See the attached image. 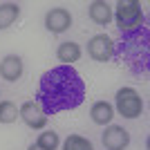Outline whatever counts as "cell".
<instances>
[{
	"mask_svg": "<svg viewBox=\"0 0 150 150\" xmlns=\"http://www.w3.org/2000/svg\"><path fill=\"white\" fill-rule=\"evenodd\" d=\"M83 101H85V81L72 65L52 67L40 76L36 103L43 108L47 117L65 110H74Z\"/></svg>",
	"mask_w": 150,
	"mask_h": 150,
	"instance_id": "6da1fadb",
	"label": "cell"
},
{
	"mask_svg": "<svg viewBox=\"0 0 150 150\" xmlns=\"http://www.w3.org/2000/svg\"><path fill=\"white\" fill-rule=\"evenodd\" d=\"M112 18L117 20V27H119L123 34L134 31V29H141L144 23H146L144 11H141V5H139L137 0H119V2L114 5Z\"/></svg>",
	"mask_w": 150,
	"mask_h": 150,
	"instance_id": "7a4b0ae2",
	"label": "cell"
},
{
	"mask_svg": "<svg viewBox=\"0 0 150 150\" xmlns=\"http://www.w3.org/2000/svg\"><path fill=\"white\" fill-rule=\"evenodd\" d=\"M117 112L125 119H137L144 112V101L134 88H121L117 92Z\"/></svg>",
	"mask_w": 150,
	"mask_h": 150,
	"instance_id": "3957f363",
	"label": "cell"
},
{
	"mask_svg": "<svg viewBox=\"0 0 150 150\" xmlns=\"http://www.w3.org/2000/svg\"><path fill=\"white\" fill-rule=\"evenodd\" d=\"M114 50H117V43H114L108 34H96V36H92V40L88 43L90 58H94V61H99V63L112 61Z\"/></svg>",
	"mask_w": 150,
	"mask_h": 150,
	"instance_id": "277c9868",
	"label": "cell"
},
{
	"mask_svg": "<svg viewBox=\"0 0 150 150\" xmlns=\"http://www.w3.org/2000/svg\"><path fill=\"white\" fill-rule=\"evenodd\" d=\"M20 119L25 121L27 128L31 130H43L47 125V114L43 112V108L38 105L36 101H27L20 105Z\"/></svg>",
	"mask_w": 150,
	"mask_h": 150,
	"instance_id": "5b68a950",
	"label": "cell"
},
{
	"mask_svg": "<svg viewBox=\"0 0 150 150\" xmlns=\"http://www.w3.org/2000/svg\"><path fill=\"white\" fill-rule=\"evenodd\" d=\"M101 141H103L105 150H125L130 144V132L123 125H108Z\"/></svg>",
	"mask_w": 150,
	"mask_h": 150,
	"instance_id": "8992f818",
	"label": "cell"
},
{
	"mask_svg": "<svg viewBox=\"0 0 150 150\" xmlns=\"http://www.w3.org/2000/svg\"><path fill=\"white\" fill-rule=\"evenodd\" d=\"M45 27L52 31V34H63L72 27V13L63 7H54L45 13Z\"/></svg>",
	"mask_w": 150,
	"mask_h": 150,
	"instance_id": "52a82bcc",
	"label": "cell"
},
{
	"mask_svg": "<svg viewBox=\"0 0 150 150\" xmlns=\"http://www.w3.org/2000/svg\"><path fill=\"white\" fill-rule=\"evenodd\" d=\"M23 72H25L23 58L16 56V54H9V56H5L0 61V76H2L5 81H9V83L18 81L20 76H23Z\"/></svg>",
	"mask_w": 150,
	"mask_h": 150,
	"instance_id": "ba28073f",
	"label": "cell"
},
{
	"mask_svg": "<svg viewBox=\"0 0 150 150\" xmlns=\"http://www.w3.org/2000/svg\"><path fill=\"white\" fill-rule=\"evenodd\" d=\"M90 117L96 125H108L110 121L114 119V108L112 103H108V101H96L90 110Z\"/></svg>",
	"mask_w": 150,
	"mask_h": 150,
	"instance_id": "9c48e42d",
	"label": "cell"
},
{
	"mask_svg": "<svg viewBox=\"0 0 150 150\" xmlns=\"http://www.w3.org/2000/svg\"><path fill=\"white\" fill-rule=\"evenodd\" d=\"M90 18L96 25H110L112 20V5H108L105 0H96L90 5Z\"/></svg>",
	"mask_w": 150,
	"mask_h": 150,
	"instance_id": "30bf717a",
	"label": "cell"
},
{
	"mask_svg": "<svg viewBox=\"0 0 150 150\" xmlns=\"http://www.w3.org/2000/svg\"><path fill=\"white\" fill-rule=\"evenodd\" d=\"M81 45L79 43H72V40H67V43H61L56 50V56L58 61H63V65H72V63L81 61Z\"/></svg>",
	"mask_w": 150,
	"mask_h": 150,
	"instance_id": "8fae6325",
	"label": "cell"
},
{
	"mask_svg": "<svg viewBox=\"0 0 150 150\" xmlns=\"http://www.w3.org/2000/svg\"><path fill=\"white\" fill-rule=\"evenodd\" d=\"M20 16V5L16 2H5V5H0V29H7V27H11Z\"/></svg>",
	"mask_w": 150,
	"mask_h": 150,
	"instance_id": "7c38bea8",
	"label": "cell"
},
{
	"mask_svg": "<svg viewBox=\"0 0 150 150\" xmlns=\"http://www.w3.org/2000/svg\"><path fill=\"white\" fill-rule=\"evenodd\" d=\"M20 117V108L11 101H0V123H13Z\"/></svg>",
	"mask_w": 150,
	"mask_h": 150,
	"instance_id": "4fadbf2b",
	"label": "cell"
},
{
	"mask_svg": "<svg viewBox=\"0 0 150 150\" xmlns=\"http://www.w3.org/2000/svg\"><path fill=\"white\" fill-rule=\"evenodd\" d=\"M63 150H94L92 141L81 134H69L65 141H63Z\"/></svg>",
	"mask_w": 150,
	"mask_h": 150,
	"instance_id": "5bb4252c",
	"label": "cell"
},
{
	"mask_svg": "<svg viewBox=\"0 0 150 150\" xmlns=\"http://www.w3.org/2000/svg\"><path fill=\"white\" fill-rule=\"evenodd\" d=\"M36 144L43 150H56L58 144H61V139H58V134L54 130H45V132H40V137H38Z\"/></svg>",
	"mask_w": 150,
	"mask_h": 150,
	"instance_id": "9a60e30c",
	"label": "cell"
},
{
	"mask_svg": "<svg viewBox=\"0 0 150 150\" xmlns=\"http://www.w3.org/2000/svg\"><path fill=\"white\" fill-rule=\"evenodd\" d=\"M27 150H43V148H40V146H38V144H31V146H29V148H27Z\"/></svg>",
	"mask_w": 150,
	"mask_h": 150,
	"instance_id": "2e32d148",
	"label": "cell"
}]
</instances>
